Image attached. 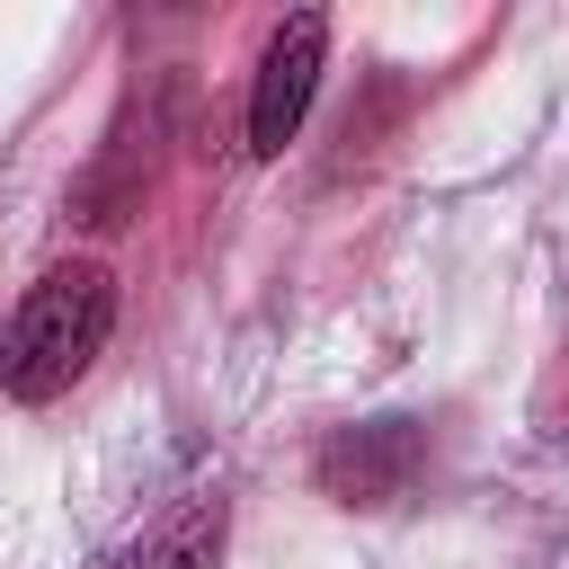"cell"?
Returning a JSON list of instances; mask_svg holds the SVG:
<instances>
[{
    "instance_id": "obj_1",
    "label": "cell",
    "mask_w": 569,
    "mask_h": 569,
    "mask_svg": "<svg viewBox=\"0 0 569 569\" xmlns=\"http://www.w3.org/2000/svg\"><path fill=\"white\" fill-rule=\"evenodd\" d=\"M107 338H116V276L98 258H62L18 293V311L0 329V391L44 409L107 356Z\"/></svg>"
},
{
    "instance_id": "obj_2",
    "label": "cell",
    "mask_w": 569,
    "mask_h": 569,
    "mask_svg": "<svg viewBox=\"0 0 569 569\" xmlns=\"http://www.w3.org/2000/svg\"><path fill=\"white\" fill-rule=\"evenodd\" d=\"M418 471H427V427L418 418H356V427H329L320 453H311V480L338 507H391V498H409Z\"/></svg>"
},
{
    "instance_id": "obj_3",
    "label": "cell",
    "mask_w": 569,
    "mask_h": 569,
    "mask_svg": "<svg viewBox=\"0 0 569 569\" xmlns=\"http://www.w3.org/2000/svg\"><path fill=\"white\" fill-rule=\"evenodd\" d=\"M320 62H329V18H320V9H293V18L267 36L258 89H249V151H258V160H276V151L302 133L311 89H320Z\"/></svg>"
},
{
    "instance_id": "obj_4",
    "label": "cell",
    "mask_w": 569,
    "mask_h": 569,
    "mask_svg": "<svg viewBox=\"0 0 569 569\" xmlns=\"http://www.w3.org/2000/svg\"><path fill=\"white\" fill-rule=\"evenodd\" d=\"M151 142H160V98H133L124 116H116V133H107V151L80 169V187H71V213L80 222H124L133 204H142V187H151Z\"/></svg>"
},
{
    "instance_id": "obj_5",
    "label": "cell",
    "mask_w": 569,
    "mask_h": 569,
    "mask_svg": "<svg viewBox=\"0 0 569 569\" xmlns=\"http://www.w3.org/2000/svg\"><path fill=\"white\" fill-rule=\"evenodd\" d=\"M222 498H178L160 525H142L107 569H222Z\"/></svg>"
}]
</instances>
